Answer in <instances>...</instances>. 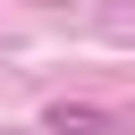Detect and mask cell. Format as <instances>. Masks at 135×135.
Here are the masks:
<instances>
[{
  "label": "cell",
  "instance_id": "2",
  "mask_svg": "<svg viewBox=\"0 0 135 135\" xmlns=\"http://www.w3.org/2000/svg\"><path fill=\"white\" fill-rule=\"evenodd\" d=\"M25 135H51V127H25Z\"/></svg>",
  "mask_w": 135,
  "mask_h": 135
},
{
  "label": "cell",
  "instance_id": "1",
  "mask_svg": "<svg viewBox=\"0 0 135 135\" xmlns=\"http://www.w3.org/2000/svg\"><path fill=\"white\" fill-rule=\"evenodd\" d=\"M51 135H110V110H93V101H59V110H51Z\"/></svg>",
  "mask_w": 135,
  "mask_h": 135
}]
</instances>
